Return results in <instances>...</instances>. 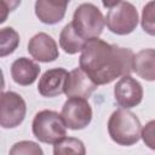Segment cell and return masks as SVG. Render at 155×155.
Returning a JSON list of instances; mask_svg holds the SVG:
<instances>
[{
    "label": "cell",
    "instance_id": "obj_1",
    "mask_svg": "<svg viewBox=\"0 0 155 155\" xmlns=\"http://www.w3.org/2000/svg\"><path fill=\"white\" fill-rule=\"evenodd\" d=\"M133 52L127 47L108 44L101 39L86 42L79 58V67L97 85H107L130 75L132 70Z\"/></svg>",
    "mask_w": 155,
    "mask_h": 155
},
{
    "label": "cell",
    "instance_id": "obj_2",
    "mask_svg": "<svg viewBox=\"0 0 155 155\" xmlns=\"http://www.w3.org/2000/svg\"><path fill=\"white\" fill-rule=\"evenodd\" d=\"M142 125L138 116L128 109L113 111L108 120V133L113 142L122 147H131L140 139Z\"/></svg>",
    "mask_w": 155,
    "mask_h": 155
},
{
    "label": "cell",
    "instance_id": "obj_3",
    "mask_svg": "<svg viewBox=\"0 0 155 155\" xmlns=\"http://www.w3.org/2000/svg\"><path fill=\"white\" fill-rule=\"evenodd\" d=\"M71 24L80 38L85 41H90L98 39V36L103 33L105 18L96 5L84 2L75 8Z\"/></svg>",
    "mask_w": 155,
    "mask_h": 155
},
{
    "label": "cell",
    "instance_id": "obj_4",
    "mask_svg": "<svg viewBox=\"0 0 155 155\" xmlns=\"http://www.w3.org/2000/svg\"><path fill=\"white\" fill-rule=\"evenodd\" d=\"M31 131L39 142L46 144H56L67 136V126L62 115L47 109L35 114Z\"/></svg>",
    "mask_w": 155,
    "mask_h": 155
},
{
    "label": "cell",
    "instance_id": "obj_5",
    "mask_svg": "<svg viewBox=\"0 0 155 155\" xmlns=\"http://www.w3.org/2000/svg\"><path fill=\"white\" fill-rule=\"evenodd\" d=\"M103 6L108 7V13L105 16V24L108 29L116 35L131 34L138 24V12L137 8L128 1H114L104 2Z\"/></svg>",
    "mask_w": 155,
    "mask_h": 155
},
{
    "label": "cell",
    "instance_id": "obj_6",
    "mask_svg": "<svg viewBox=\"0 0 155 155\" xmlns=\"http://www.w3.org/2000/svg\"><path fill=\"white\" fill-rule=\"evenodd\" d=\"M27 113V105L21 94L8 91L1 93L0 126L2 128H15L19 126Z\"/></svg>",
    "mask_w": 155,
    "mask_h": 155
},
{
    "label": "cell",
    "instance_id": "obj_7",
    "mask_svg": "<svg viewBox=\"0 0 155 155\" xmlns=\"http://www.w3.org/2000/svg\"><path fill=\"white\" fill-rule=\"evenodd\" d=\"M61 115L68 128L82 130L92 120V108L85 98H68L62 107Z\"/></svg>",
    "mask_w": 155,
    "mask_h": 155
},
{
    "label": "cell",
    "instance_id": "obj_8",
    "mask_svg": "<svg viewBox=\"0 0 155 155\" xmlns=\"http://www.w3.org/2000/svg\"><path fill=\"white\" fill-rule=\"evenodd\" d=\"M114 98L122 109L134 108L143 99V87L131 75L122 76L114 86Z\"/></svg>",
    "mask_w": 155,
    "mask_h": 155
},
{
    "label": "cell",
    "instance_id": "obj_9",
    "mask_svg": "<svg viewBox=\"0 0 155 155\" xmlns=\"http://www.w3.org/2000/svg\"><path fill=\"white\" fill-rule=\"evenodd\" d=\"M29 54L38 62L48 63L58 58V46L54 39L46 33H38L28 42Z\"/></svg>",
    "mask_w": 155,
    "mask_h": 155
},
{
    "label": "cell",
    "instance_id": "obj_10",
    "mask_svg": "<svg viewBox=\"0 0 155 155\" xmlns=\"http://www.w3.org/2000/svg\"><path fill=\"white\" fill-rule=\"evenodd\" d=\"M97 85L88 78V75L79 67L69 71L64 93L69 98H85L87 99L96 90Z\"/></svg>",
    "mask_w": 155,
    "mask_h": 155
},
{
    "label": "cell",
    "instance_id": "obj_11",
    "mask_svg": "<svg viewBox=\"0 0 155 155\" xmlns=\"http://www.w3.org/2000/svg\"><path fill=\"white\" fill-rule=\"evenodd\" d=\"M69 73L63 68H53L46 70L38 84V92L42 97L52 98L64 93L65 82Z\"/></svg>",
    "mask_w": 155,
    "mask_h": 155
},
{
    "label": "cell",
    "instance_id": "obj_12",
    "mask_svg": "<svg viewBox=\"0 0 155 155\" xmlns=\"http://www.w3.org/2000/svg\"><path fill=\"white\" fill-rule=\"evenodd\" d=\"M40 65L33 59L27 57H19L13 61L11 65L12 80L21 86H29L35 82L40 74Z\"/></svg>",
    "mask_w": 155,
    "mask_h": 155
},
{
    "label": "cell",
    "instance_id": "obj_13",
    "mask_svg": "<svg viewBox=\"0 0 155 155\" xmlns=\"http://www.w3.org/2000/svg\"><path fill=\"white\" fill-rule=\"evenodd\" d=\"M68 2L50 1V0H38L35 1V15L40 22L45 24L59 23L65 15Z\"/></svg>",
    "mask_w": 155,
    "mask_h": 155
},
{
    "label": "cell",
    "instance_id": "obj_14",
    "mask_svg": "<svg viewBox=\"0 0 155 155\" xmlns=\"http://www.w3.org/2000/svg\"><path fill=\"white\" fill-rule=\"evenodd\" d=\"M132 70L147 81H155V48H144L133 56Z\"/></svg>",
    "mask_w": 155,
    "mask_h": 155
},
{
    "label": "cell",
    "instance_id": "obj_15",
    "mask_svg": "<svg viewBox=\"0 0 155 155\" xmlns=\"http://www.w3.org/2000/svg\"><path fill=\"white\" fill-rule=\"evenodd\" d=\"M86 42L87 41H85L82 38L78 35L71 22L65 24L59 34V46L68 54H75L78 52H81Z\"/></svg>",
    "mask_w": 155,
    "mask_h": 155
},
{
    "label": "cell",
    "instance_id": "obj_16",
    "mask_svg": "<svg viewBox=\"0 0 155 155\" xmlns=\"http://www.w3.org/2000/svg\"><path fill=\"white\" fill-rule=\"evenodd\" d=\"M53 155H86V148L79 138L65 137L53 145Z\"/></svg>",
    "mask_w": 155,
    "mask_h": 155
},
{
    "label": "cell",
    "instance_id": "obj_17",
    "mask_svg": "<svg viewBox=\"0 0 155 155\" xmlns=\"http://www.w3.org/2000/svg\"><path fill=\"white\" fill-rule=\"evenodd\" d=\"M19 45V35L12 27H5L0 30V56L5 57L16 51Z\"/></svg>",
    "mask_w": 155,
    "mask_h": 155
},
{
    "label": "cell",
    "instance_id": "obj_18",
    "mask_svg": "<svg viewBox=\"0 0 155 155\" xmlns=\"http://www.w3.org/2000/svg\"><path fill=\"white\" fill-rule=\"evenodd\" d=\"M140 25L147 34L155 36V1H149L144 5L142 10Z\"/></svg>",
    "mask_w": 155,
    "mask_h": 155
},
{
    "label": "cell",
    "instance_id": "obj_19",
    "mask_svg": "<svg viewBox=\"0 0 155 155\" xmlns=\"http://www.w3.org/2000/svg\"><path fill=\"white\" fill-rule=\"evenodd\" d=\"M8 155H44V151L35 142L19 140L11 147Z\"/></svg>",
    "mask_w": 155,
    "mask_h": 155
},
{
    "label": "cell",
    "instance_id": "obj_20",
    "mask_svg": "<svg viewBox=\"0 0 155 155\" xmlns=\"http://www.w3.org/2000/svg\"><path fill=\"white\" fill-rule=\"evenodd\" d=\"M140 138L149 149L155 150V120L149 121L145 124V126L142 127Z\"/></svg>",
    "mask_w": 155,
    "mask_h": 155
}]
</instances>
